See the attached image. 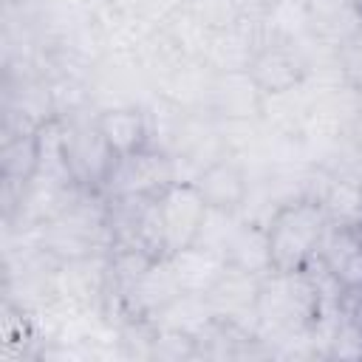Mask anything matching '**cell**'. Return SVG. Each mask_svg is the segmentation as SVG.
<instances>
[{"instance_id": "2", "label": "cell", "mask_w": 362, "mask_h": 362, "mask_svg": "<svg viewBox=\"0 0 362 362\" xmlns=\"http://www.w3.org/2000/svg\"><path fill=\"white\" fill-rule=\"evenodd\" d=\"M206 215L209 209L192 181H175L161 195H156V221L164 257L198 243Z\"/></svg>"}, {"instance_id": "3", "label": "cell", "mask_w": 362, "mask_h": 362, "mask_svg": "<svg viewBox=\"0 0 362 362\" xmlns=\"http://www.w3.org/2000/svg\"><path fill=\"white\" fill-rule=\"evenodd\" d=\"M62 156H65V167L74 187L90 195H102L113 173V164L119 158L102 139L93 119L62 127Z\"/></svg>"}, {"instance_id": "4", "label": "cell", "mask_w": 362, "mask_h": 362, "mask_svg": "<svg viewBox=\"0 0 362 362\" xmlns=\"http://www.w3.org/2000/svg\"><path fill=\"white\" fill-rule=\"evenodd\" d=\"M178 181V170H175V158L150 144L144 150H136L130 156H119L113 164V173L102 189L105 198H116V195H139V198H156L161 195L170 184Z\"/></svg>"}, {"instance_id": "7", "label": "cell", "mask_w": 362, "mask_h": 362, "mask_svg": "<svg viewBox=\"0 0 362 362\" xmlns=\"http://www.w3.org/2000/svg\"><path fill=\"white\" fill-rule=\"evenodd\" d=\"M263 99L246 71H221L212 76L206 110L215 122H249L263 113Z\"/></svg>"}, {"instance_id": "15", "label": "cell", "mask_w": 362, "mask_h": 362, "mask_svg": "<svg viewBox=\"0 0 362 362\" xmlns=\"http://www.w3.org/2000/svg\"><path fill=\"white\" fill-rule=\"evenodd\" d=\"M325 356L334 359H362V325H356L348 314L339 317L331 339H328V351Z\"/></svg>"}, {"instance_id": "6", "label": "cell", "mask_w": 362, "mask_h": 362, "mask_svg": "<svg viewBox=\"0 0 362 362\" xmlns=\"http://www.w3.org/2000/svg\"><path fill=\"white\" fill-rule=\"evenodd\" d=\"M192 184L198 187L206 209L212 212H232L238 215L249 195H252V184H249V173L226 153L215 161H209L206 167L198 170V175L192 178Z\"/></svg>"}, {"instance_id": "8", "label": "cell", "mask_w": 362, "mask_h": 362, "mask_svg": "<svg viewBox=\"0 0 362 362\" xmlns=\"http://www.w3.org/2000/svg\"><path fill=\"white\" fill-rule=\"evenodd\" d=\"M260 288H263V277L240 272L235 266H226V272L218 277V283L206 291V300L215 311L218 320H229L238 325H246L257 334L255 325L246 322V317L257 320V300H260Z\"/></svg>"}, {"instance_id": "12", "label": "cell", "mask_w": 362, "mask_h": 362, "mask_svg": "<svg viewBox=\"0 0 362 362\" xmlns=\"http://www.w3.org/2000/svg\"><path fill=\"white\" fill-rule=\"evenodd\" d=\"M226 255V263L240 269V272H249V274H257V277H266L274 272L272 266V249H269V232H266V221H240L223 249Z\"/></svg>"}, {"instance_id": "1", "label": "cell", "mask_w": 362, "mask_h": 362, "mask_svg": "<svg viewBox=\"0 0 362 362\" xmlns=\"http://www.w3.org/2000/svg\"><path fill=\"white\" fill-rule=\"evenodd\" d=\"M325 226H328V215L317 198L303 195L280 204L266 221L274 272L283 274L305 272L317 260Z\"/></svg>"}, {"instance_id": "9", "label": "cell", "mask_w": 362, "mask_h": 362, "mask_svg": "<svg viewBox=\"0 0 362 362\" xmlns=\"http://www.w3.org/2000/svg\"><path fill=\"white\" fill-rule=\"evenodd\" d=\"M102 139L116 156H130L136 150H144L153 144V127L150 116L136 105H116L105 107L93 116Z\"/></svg>"}, {"instance_id": "11", "label": "cell", "mask_w": 362, "mask_h": 362, "mask_svg": "<svg viewBox=\"0 0 362 362\" xmlns=\"http://www.w3.org/2000/svg\"><path fill=\"white\" fill-rule=\"evenodd\" d=\"M170 266L181 283L184 291H192V294H206L218 277L226 272V255L206 246V243H192L175 255H170Z\"/></svg>"}, {"instance_id": "16", "label": "cell", "mask_w": 362, "mask_h": 362, "mask_svg": "<svg viewBox=\"0 0 362 362\" xmlns=\"http://www.w3.org/2000/svg\"><path fill=\"white\" fill-rule=\"evenodd\" d=\"M348 133H351V141H354L356 147H362V110H356V113L351 116Z\"/></svg>"}, {"instance_id": "14", "label": "cell", "mask_w": 362, "mask_h": 362, "mask_svg": "<svg viewBox=\"0 0 362 362\" xmlns=\"http://www.w3.org/2000/svg\"><path fill=\"white\" fill-rule=\"evenodd\" d=\"M337 65H339V76L342 82L362 93V23L356 25V31L337 48Z\"/></svg>"}, {"instance_id": "10", "label": "cell", "mask_w": 362, "mask_h": 362, "mask_svg": "<svg viewBox=\"0 0 362 362\" xmlns=\"http://www.w3.org/2000/svg\"><path fill=\"white\" fill-rule=\"evenodd\" d=\"M40 164H42V127L6 133L0 153L3 184L25 189L40 175Z\"/></svg>"}, {"instance_id": "5", "label": "cell", "mask_w": 362, "mask_h": 362, "mask_svg": "<svg viewBox=\"0 0 362 362\" xmlns=\"http://www.w3.org/2000/svg\"><path fill=\"white\" fill-rule=\"evenodd\" d=\"M246 74L257 85L263 96H277L286 90H294L305 85L311 74V62L300 42L286 40H263L255 51V57L246 65Z\"/></svg>"}, {"instance_id": "13", "label": "cell", "mask_w": 362, "mask_h": 362, "mask_svg": "<svg viewBox=\"0 0 362 362\" xmlns=\"http://www.w3.org/2000/svg\"><path fill=\"white\" fill-rule=\"evenodd\" d=\"M320 204L331 223L362 229V187L359 184L328 173V181L320 192Z\"/></svg>"}]
</instances>
